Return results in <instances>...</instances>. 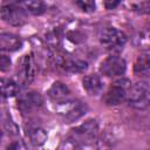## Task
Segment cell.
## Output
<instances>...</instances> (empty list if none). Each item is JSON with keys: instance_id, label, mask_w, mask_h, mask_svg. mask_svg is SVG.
Instances as JSON below:
<instances>
[{"instance_id": "15", "label": "cell", "mask_w": 150, "mask_h": 150, "mask_svg": "<svg viewBox=\"0 0 150 150\" xmlns=\"http://www.w3.org/2000/svg\"><path fill=\"white\" fill-rule=\"evenodd\" d=\"M27 136L29 138V142L35 146H41L47 139L46 130L43 128L39 127V125L30 127L28 129V131H27Z\"/></svg>"}, {"instance_id": "19", "label": "cell", "mask_w": 150, "mask_h": 150, "mask_svg": "<svg viewBox=\"0 0 150 150\" xmlns=\"http://www.w3.org/2000/svg\"><path fill=\"white\" fill-rule=\"evenodd\" d=\"M132 11L142 13V14H150V1H142V2H134L130 5Z\"/></svg>"}, {"instance_id": "2", "label": "cell", "mask_w": 150, "mask_h": 150, "mask_svg": "<svg viewBox=\"0 0 150 150\" xmlns=\"http://www.w3.org/2000/svg\"><path fill=\"white\" fill-rule=\"evenodd\" d=\"M54 108L56 114H59L66 121V123H73L79 121L87 114L88 110V107L82 101L73 98L54 103Z\"/></svg>"}, {"instance_id": "1", "label": "cell", "mask_w": 150, "mask_h": 150, "mask_svg": "<svg viewBox=\"0 0 150 150\" xmlns=\"http://www.w3.org/2000/svg\"><path fill=\"white\" fill-rule=\"evenodd\" d=\"M111 139L100 132L96 120H88L70 130L59 150H109Z\"/></svg>"}, {"instance_id": "10", "label": "cell", "mask_w": 150, "mask_h": 150, "mask_svg": "<svg viewBox=\"0 0 150 150\" xmlns=\"http://www.w3.org/2000/svg\"><path fill=\"white\" fill-rule=\"evenodd\" d=\"M57 64L60 68H62L64 71L68 73H84L88 69V63L84 60H81L79 57H67V56H59L56 59Z\"/></svg>"}, {"instance_id": "13", "label": "cell", "mask_w": 150, "mask_h": 150, "mask_svg": "<svg viewBox=\"0 0 150 150\" xmlns=\"http://www.w3.org/2000/svg\"><path fill=\"white\" fill-rule=\"evenodd\" d=\"M47 95L54 103H57L70 98V90L64 83L56 81L50 86V88L47 91Z\"/></svg>"}, {"instance_id": "7", "label": "cell", "mask_w": 150, "mask_h": 150, "mask_svg": "<svg viewBox=\"0 0 150 150\" xmlns=\"http://www.w3.org/2000/svg\"><path fill=\"white\" fill-rule=\"evenodd\" d=\"M26 12L25 9L18 4H8L4 5L0 11V16L2 21L11 26H21L26 21Z\"/></svg>"}, {"instance_id": "14", "label": "cell", "mask_w": 150, "mask_h": 150, "mask_svg": "<svg viewBox=\"0 0 150 150\" xmlns=\"http://www.w3.org/2000/svg\"><path fill=\"white\" fill-rule=\"evenodd\" d=\"M134 74L138 77L150 76V55H138L134 62Z\"/></svg>"}, {"instance_id": "18", "label": "cell", "mask_w": 150, "mask_h": 150, "mask_svg": "<svg viewBox=\"0 0 150 150\" xmlns=\"http://www.w3.org/2000/svg\"><path fill=\"white\" fill-rule=\"evenodd\" d=\"M18 4L25 9L26 13H29L33 15H40L46 11V5L41 1H22Z\"/></svg>"}, {"instance_id": "21", "label": "cell", "mask_w": 150, "mask_h": 150, "mask_svg": "<svg viewBox=\"0 0 150 150\" xmlns=\"http://www.w3.org/2000/svg\"><path fill=\"white\" fill-rule=\"evenodd\" d=\"M6 150H27V149H26V145L23 144V142L21 139H15V141L9 142Z\"/></svg>"}, {"instance_id": "17", "label": "cell", "mask_w": 150, "mask_h": 150, "mask_svg": "<svg viewBox=\"0 0 150 150\" xmlns=\"http://www.w3.org/2000/svg\"><path fill=\"white\" fill-rule=\"evenodd\" d=\"M134 45L143 50H150V28H144L136 33Z\"/></svg>"}, {"instance_id": "23", "label": "cell", "mask_w": 150, "mask_h": 150, "mask_svg": "<svg viewBox=\"0 0 150 150\" xmlns=\"http://www.w3.org/2000/svg\"><path fill=\"white\" fill-rule=\"evenodd\" d=\"M120 2L118 1H116V2H104V5H105V7H107V9H112V8H115L117 5H118Z\"/></svg>"}, {"instance_id": "20", "label": "cell", "mask_w": 150, "mask_h": 150, "mask_svg": "<svg viewBox=\"0 0 150 150\" xmlns=\"http://www.w3.org/2000/svg\"><path fill=\"white\" fill-rule=\"evenodd\" d=\"M75 4L86 13H91L96 9V5L94 1H76Z\"/></svg>"}, {"instance_id": "22", "label": "cell", "mask_w": 150, "mask_h": 150, "mask_svg": "<svg viewBox=\"0 0 150 150\" xmlns=\"http://www.w3.org/2000/svg\"><path fill=\"white\" fill-rule=\"evenodd\" d=\"M9 67H11V59H9L7 55L2 54V55L0 56V69H1L2 71H5V70H7Z\"/></svg>"}, {"instance_id": "12", "label": "cell", "mask_w": 150, "mask_h": 150, "mask_svg": "<svg viewBox=\"0 0 150 150\" xmlns=\"http://www.w3.org/2000/svg\"><path fill=\"white\" fill-rule=\"evenodd\" d=\"M22 47V40L19 35L13 33L0 34V49L2 52H16Z\"/></svg>"}, {"instance_id": "9", "label": "cell", "mask_w": 150, "mask_h": 150, "mask_svg": "<svg viewBox=\"0 0 150 150\" xmlns=\"http://www.w3.org/2000/svg\"><path fill=\"white\" fill-rule=\"evenodd\" d=\"M43 103L42 96L36 91H28L20 94L18 97V108L22 112H30L40 108Z\"/></svg>"}, {"instance_id": "4", "label": "cell", "mask_w": 150, "mask_h": 150, "mask_svg": "<svg viewBox=\"0 0 150 150\" xmlns=\"http://www.w3.org/2000/svg\"><path fill=\"white\" fill-rule=\"evenodd\" d=\"M130 87L131 83L129 80L124 77H118L111 83L105 94H103L102 101L107 105H117L122 103L124 100H127V95Z\"/></svg>"}, {"instance_id": "16", "label": "cell", "mask_w": 150, "mask_h": 150, "mask_svg": "<svg viewBox=\"0 0 150 150\" xmlns=\"http://www.w3.org/2000/svg\"><path fill=\"white\" fill-rule=\"evenodd\" d=\"M1 91L2 96L5 98L7 97H13L20 93V84L19 82L12 80V79H1Z\"/></svg>"}, {"instance_id": "6", "label": "cell", "mask_w": 150, "mask_h": 150, "mask_svg": "<svg viewBox=\"0 0 150 150\" xmlns=\"http://www.w3.org/2000/svg\"><path fill=\"white\" fill-rule=\"evenodd\" d=\"M127 70V62L118 55H109L100 63V73L108 77H123Z\"/></svg>"}, {"instance_id": "8", "label": "cell", "mask_w": 150, "mask_h": 150, "mask_svg": "<svg viewBox=\"0 0 150 150\" xmlns=\"http://www.w3.org/2000/svg\"><path fill=\"white\" fill-rule=\"evenodd\" d=\"M38 64L32 54H26L21 57L19 66H18V77L21 83H30L34 81L36 76Z\"/></svg>"}, {"instance_id": "5", "label": "cell", "mask_w": 150, "mask_h": 150, "mask_svg": "<svg viewBox=\"0 0 150 150\" xmlns=\"http://www.w3.org/2000/svg\"><path fill=\"white\" fill-rule=\"evenodd\" d=\"M100 42L103 47L110 50H120L127 43V35L116 27H105L100 32Z\"/></svg>"}, {"instance_id": "11", "label": "cell", "mask_w": 150, "mask_h": 150, "mask_svg": "<svg viewBox=\"0 0 150 150\" xmlns=\"http://www.w3.org/2000/svg\"><path fill=\"white\" fill-rule=\"evenodd\" d=\"M82 87L90 96H97L102 93L104 88V83L100 75L96 74H89L86 75L82 79Z\"/></svg>"}, {"instance_id": "3", "label": "cell", "mask_w": 150, "mask_h": 150, "mask_svg": "<svg viewBox=\"0 0 150 150\" xmlns=\"http://www.w3.org/2000/svg\"><path fill=\"white\" fill-rule=\"evenodd\" d=\"M127 103L135 109H145L150 105V81H138L131 84L128 95Z\"/></svg>"}]
</instances>
